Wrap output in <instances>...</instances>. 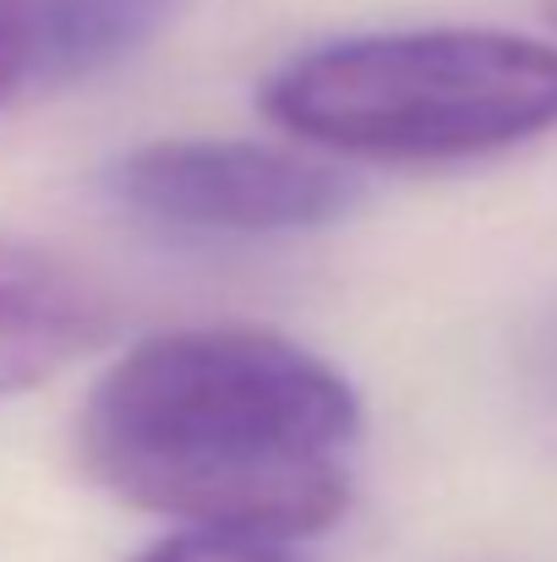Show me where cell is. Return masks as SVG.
<instances>
[{
  "instance_id": "7",
  "label": "cell",
  "mask_w": 557,
  "mask_h": 562,
  "mask_svg": "<svg viewBox=\"0 0 557 562\" xmlns=\"http://www.w3.org/2000/svg\"><path fill=\"white\" fill-rule=\"evenodd\" d=\"M38 82V38L27 0H0V104Z\"/></svg>"
},
{
  "instance_id": "2",
  "label": "cell",
  "mask_w": 557,
  "mask_h": 562,
  "mask_svg": "<svg viewBox=\"0 0 557 562\" xmlns=\"http://www.w3.org/2000/svg\"><path fill=\"white\" fill-rule=\"evenodd\" d=\"M296 143L371 165H454L557 132V44L498 27H410L318 44L263 82Z\"/></svg>"
},
{
  "instance_id": "6",
  "label": "cell",
  "mask_w": 557,
  "mask_h": 562,
  "mask_svg": "<svg viewBox=\"0 0 557 562\" xmlns=\"http://www.w3.org/2000/svg\"><path fill=\"white\" fill-rule=\"evenodd\" d=\"M132 562H290L274 552V541H252V536H224V530H181L159 547H148Z\"/></svg>"
},
{
  "instance_id": "8",
  "label": "cell",
  "mask_w": 557,
  "mask_h": 562,
  "mask_svg": "<svg viewBox=\"0 0 557 562\" xmlns=\"http://www.w3.org/2000/svg\"><path fill=\"white\" fill-rule=\"evenodd\" d=\"M531 376H536V387H542L547 409L557 415V312L547 317V328L536 334V356H531Z\"/></svg>"
},
{
  "instance_id": "3",
  "label": "cell",
  "mask_w": 557,
  "mask_h": 562,
  "mask_svg": "<svg viewBox=\"0 0 557 562\" xmlns=\"http://www.w3.org/2000/svg\"><path fill=\"white\" fill-rule=\"evenodd\" d=\"M104 191L154 229L224 235V240L312 235L339 224L356 202V181L339 165L235 137L143 143L110 159Z\"/></svg>"
},
{
  "instance_id": "1",
  "label": "cell",
  "mask_w": 557,
  "mask_h": 562,
  "mask_svg": "<svg viewBox=\"0 0 557 562\" xmlns=\"http://www.w3.org/2000/svg\"><path fill=\"white\" fill-rule=\"evenodd\" d=\"M361 398L274 328H170L132 345L77 409L82 470L126 508L252 541L350 514Z\"/></svg>"
},
{
  "instance_id": "4",
  "label": "cell",
  "mask_w": 557,
  "mask_h": 562,
  "mask_svg": "<svg viewBox=\"0 0 557 562\" xmlns=\"http://www.w3.org/2000/svg\"><path fill=\"white\" fill-rule=\"evenodd\" d=\"M110 295L60 251L0 235V398L88 356L110 328Z\"/></svg>"
},
{
  "instance_id": "5",
  "label": "cell",
  "mask_w": 557,
  "mask_h": 562,
  "mask_svg": "<svg viewBox=\"0 0 557 562\" xmlns=\"http://www.w3.org/2000/svg\"><path fill=\"white\" fill-rule=\"evenodd\" d=\"M38 38V82H82L132 60L176 11V0H27Z\"/></svg>"
},
{
  "instance_id": "9",
  "label": "cell",
  "mask_w": 557,
  "mask_h": 562,
  "mask_svg": "<svg viewBox=\"0 0 557 562\" xmlns=\"http://www.w3.org/2000/svg\"><path fill=\"white\" fill-rule=\"evenodd\" d=\"M542 11H547V22L557 27V0H542Z\"/></svg>"
}]
</instances>
